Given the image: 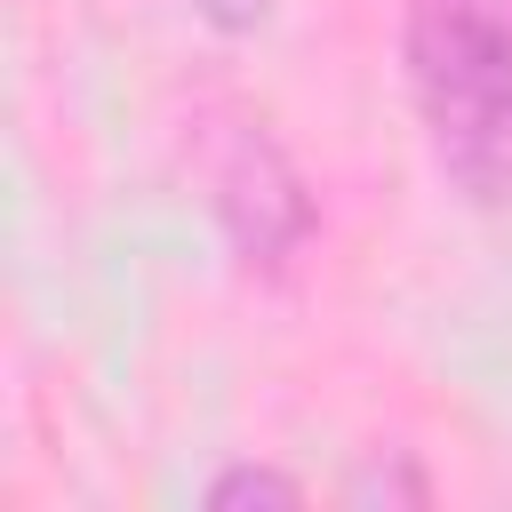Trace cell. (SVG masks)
<instances>
[{"instance_id":"obj_1","label":"cell","mask_w":512,"mask_h":512,"mask_svg":"<svg viewBox=\"0 0 512 512\" xmlns=\"http://www.w3.org/2000/svg\"><path fill=\"white\" fill-rule=\"evenodd\" d=\"M400 88L448 200L512 224V0H400Z\"/></svg>"},{"instance_id":"obj_2","label":"cell","mask_w":512,"mask_h":512,"mask_svg":"<svg viewBox=\"0 0 512 512\" xmlns=\"http://www.w3.org/2000/svg\"><path fill=\"white\" fill-rule=\"evenodd\" d=\"M208 216H216V232L248 280H280L320 232V200H312L304 168L248 112L224 120L208 144Z\"/></svg>"},{"instance_id":"obj_3","label":"cell","mask_w":512,"mask_h":512,"mask_svg":"<svg viewBox=\"0 0 512 512\" xmlns=\"http://www.w3.org/2000/svg\"><path fill=\"white\" fill-rule=\"evenodd\" d=\"M432 472L416 464V448H368L344 480V504H432Z\"/></svg>"},{"instance_id":"obj_4","label":"cell","mask_w":512,"mask_h":512,"mask_svg":"<svg viewBox=\"0 0 512 512\" xmlns=\"http://www.w3.org/2000/svg\"><path fill=\"white\" fill-rule=\"evenodd\" d=\"M200 496H208V512H248V504H304V480H296V472H280V464H256V456H240V464H216Z\"/></svg>"},{"instance_id":"obj_5","label":"cell","mask_w":512,"mask_h":512,"mask_svg":"<svg viewBox=\"0 0 512 512\" xmlns=\"http://www.w3.org/2000/svg\"><path fill=\"white\" fill-rule=\"evenodd\" d=\"M216 40H256L264 24H272V0H184Z\"/></svg>"}]
</instances>
